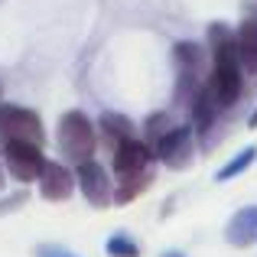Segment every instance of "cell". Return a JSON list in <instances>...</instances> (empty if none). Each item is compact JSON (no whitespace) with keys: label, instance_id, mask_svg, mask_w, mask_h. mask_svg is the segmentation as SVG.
<instances>
[{"label":"cell","instance_id":"cell-1","mask_svg":"<svg viewBox=\"0 0 257 257\" xmlns=\"http://www.w3.org/2000/svg\"><path fill=\"white\" fill-rule=\"evenodd\" d=\"M205 46H208V88L212 94L218 98L221 107L231 111L238 104L241 91H244V69H241V59H238V39H234V30L225 23H212L208 26V36H205Z\"/></svg>","mask_w":257,"mask_h":257},{"label":"cell","instance_id":"cell-2","mask_svg":"<svg viewBox=\"0 0 257 257\" xmlns=\"http://www.w3.org/2000/svg\"><path fill=\"white\" fill-rule=\"evenodd\" d=\"M173 62H176V104H192L195 91L208 78V49L192 39H182L173 46Z\"/></svg>","mask_w":257,"mask_h":257},{"label":"cell","instance_id":"cell-3","mask_svg":"<svg viewBox=\"0 0 257 257\" xmlns=\"http://www.w3.org/2000/svg\"><path fill=\"white\" fill-rule=\"evenodd\" d=\"M56 140H59L62 157L72 160L75 166L85 163V160H91L94 150H98V131H94V120L88 117L85 111H65L62 117H59Z\"/></svg>","mask_w":257,"mask_h":257},{"label":"cell","instance_id":"cell-4","mask_svg":"<svg viewBox=\"0 0 257 257\" xmlns=\"http://www.w3.org/2000/svg\"><path fill=\"white\" fill-rule=\"evenodd\" d=\"M153 160H160V163L173 173L189 170L192 160H195V131H192V124H173L170 131L153 144Z\"/></svg>","mask_w":257,"mask_h":257},{"label":"cell","instance_id":"cell-5","mask_svg":"<svg viewBox=\"0 0 257 257\" xmlns=\"http://www.w3.org/2000/svg\"><path fill=\"white\" fill-rule=\"evenodd\" d=\"M43 163H46V157L39 144H30V140H7L4 144V166L10 173V179L20 182L23 189L39 179Z\"/></svg>","mask_w":257,"mask_h":257},{"label":"cell","instance_id":"cell-6","mask_svg":"<svg viewBox=\"0 0 257 257\" xmlns=\"http://www.w3.org/2000/svg\"><path fill=\"white\" fill-rule=\"evenodd\" d=\"M0 140H30V144L43 147L46 131H43V117L33 107H20V104H7L0 101Z\"/></svg>","mask_w":257,"mask_h":257},{"label":"cell","instance_id":"cell-7","mask_svg":"<svg viewBox=\"0 0 257 257\" xmlns=\"http://www.w3.org/2000/svg\"><path fill=\"white\" fill-rule=\"evenodd\" d=\"M75 182H78V189H82V195L88 199V205H94V208H111L114 186H111V179H107V170L94 157L85 160V163H78Z\"/></svg>","mask_w":257,"mask_h":257},{"label":"cell","instance_id":"cell-8","mask_svg":"<svg viewBox=\"0 0 257 257\" xmlns=\"http://www.w3.org/2000/svg\"><path fill=\"white\" fill-rule=\"evenodd\" d=\"M111 166H114L117 176H131V173H140V170H150L153 166L150 144H147V140H137V137L120 140V144L111 150Z\"/></svg>","mask_w":257,"mask_h":257},{"label":"cell","instance_id":"cell-9","mask_svg":"<svg viewBox=\"0 0 257 257\" xmlns=\"http://www.w3.org/2000/svg\"><path fill=\"white\" fill-rule=\"evenodd\" d=\"M36 182H39V195H43L46 202H65L72 195V189H75V173H72L65 163L46 160Z\"/></svg>","mask_w":257,"mask_h":257},{"label":"cell","instance_id":"cell-10","mask_svg":"<svg viewBox=\"0 0 257 257\" xmlns=\"http://www.w3.org/2000/svg\"><path fill=\"white\" fill-rule=\"evenodd\" d=\"M225 241L231 247H251L257 244V205H244L231 215L225 228Z\"/></svg>","mask_w":257,"mask_h":257},{"label":"cell","instance_id":"cell-11","mask_svg":"<svg viewBox=\"0 0 257 257\" xmlns=\"http://www.w3.org/2000/svg\"><path fill=\"white\" fill-rule=\"evenodd\" d=\"M234 39H238L241 69H244V75H251L257 82V17H244V20H241Z\"/></svg>","mask_w":257,"mask_h":257},{"label":"cell","instance_id":"cell-12","mask_svg":"<svg viewBox=\"0 0 257 257\" xmlns=\"http://www.w3.org/2000/svg\"><path fill=\"white\" fill-rule=\"evenodd\" d=\"M94 131L101 134V140H104L107 150H114V147L120 144V140L134 137V120L127 117V114H117V111H104L98 117V124H94Z\"/></svg>","mask_w":257,"mask_h":257},{"label":"cell","instance_id":"cell-13","mask_svg":"<svg viewBox=\"0 0 257 257\" xmlns=\"http://www.w3.org/2000/svg\"><path fill=\"white\" fill-rule=\"evenodd\" d=\"M150 186H153V166L140 170V173H131V176H117V189L111 195V205H127V202L140 199Z\"/></svg>","mask_w":257,"mask_h":257},{"label":"cell","instance_id":"cell-14","mask_svg":"<svg viewBox=\"0 0 257 257\" xmlns=\"http://www.w3.org/2000/svg\"><path fill=\"white\" fill-rule=\"evenodd\" d=\"M254 160H257V147H244L241 153H234L231 160H228L225 166H221L218 173H215V182H231L234 176H241V173H247L254 166Z\"/></svg>","mask_w":257,"mask_h":257},{"label":"cell","instance_id":"cell-15","mask_svg":"<svg viewBox=\"0 0 257 257\" xmlns=\"http://www.w3.org/2000/svg\"><path fill=\"white\" fill-rule=\"evenodd\" d=\"M176 124L173 120V114L170 111H157V114H150L147 117V124H144V134H147V144H150V150H153V144H157L160 137H163L166 131Z\"/></svg>","mask_w":257,"mask_h":257},{"label":"cell","instance_id":"cell-16","mask_svg":"<svg viewBox=\"0 0 257 257\" xmlns=\"http://www.w3.org/2000/svg\"><path fill=\"white\" fill-rule=\"evenodd\" d=\"M107 257H140V244L131 238V234L117 231L107 238Z\"/></svg>","mask_w":257,"mask_h":257},{"label":"cell","instance_id":"cell-17","mask_svg":"<svg viewBox=\"0 0 257 257\" xmlns=\"http://www.w3.org/2000/svg\"><path fill=\"white\" fill-rule=\"evenodd\" d=\"M36 257H78V254L65 251L62 244H39L36 247Z\"/></svg>","mask_w":257,"mask_h":257},{"label":"cell","instance_id":"cell-18","mask_svg":"<svg viewBox=\"0 0 257 257\" xmlns=\"http://www.w3.org/2000/svg\"><path fill=\"white\" fill-rule=\"evenodd\" d=\"M26 202V192H17V195H10L7 202H0V215L4 212H10V208H17V205H23Z\"/></svg>","mask_w":257,"mask_h":257},{"label":"cell","instance_id":"cell-19","mask_svg":"<svg viewBox=\"0 0 257 257\" xmlns=\"http://www.w3.org/2000/svg\"><path fill=\"white\" fill-rule=\"evenodd\" d=\"M247 127H251V131H257V107L251 111V117H247Z\"/></svg>","mask_w":257,"mask_h":257},{"label":"cell","instance_id":"cell-20","mask_svg":"<svg viewBox=\"0 0 257 257\" xmlns=\"http://www.w3.org/2000/svg\"><path fill=\"white\" fill-rule=\"evenodd\" d=\"M163 257H186V254H182V251H166Z\"/></svg>","mask_w":257,"mask_h":257},{"label":"cell","instance_id":"cell-21","mask_svg":"<svg viewBox=\"0 0 257 257\" xmlns=\"http://www.w3.org/2000/svg\"><path fill=\"white\" fill-rule=\"evenodd\" d=\"M4 186H7V179H4V170H0V192H4Z\"/></svg>","mask_w":257,"mask_h":257}]
</instances>
